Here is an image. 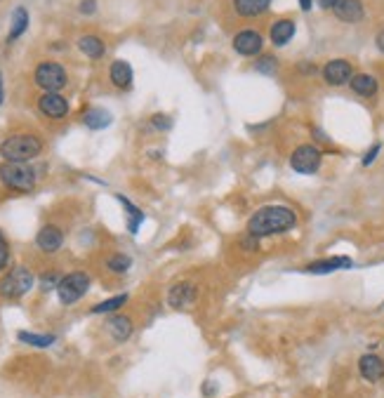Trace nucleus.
Wrapping results in <instances>:
<instances>
[{
  "label": "nucleus",
  "mask_w": 384,
  "mask_h": 398,
  "mask_svg": "<svg viewBox=\"0 0 384 398\" xmlns=\"http://www.w3.org/2000/svg\"><path fill=\"white\" fill-rule=\"evenodd\" d=\"M255 71L257 73H265V76H273L278 71V59L276 57H260L255 61Z\"/></svg>",
  "instance_id": "nucleus-28"
},
{
  "label": "nucleus",
  "mask_w": 384,
  "mask_h": 398,
  "mask_svg": "<svg viewBox=\"0 0 384 398\" xmlns=\"http://www.w3.org/2000/svg\"><path fill=\"white\" fill-rule=\"evenodd\" d=\"M106 332L111 334L113 342H125V339H130L135 332L133 319H128V316H123V314L111 316V319L106 321Z\"/></svg>",
  "instance_id": "nucleus-15"
},
{
  "label": "nucleus",
  "mask_w": 384,
  "mask_h": 398,
  "mask_svg": "<svg viewBox=\"0 0 384 398\" xmlns=\"http://www.w3.org/2000/svg\"><path fill=\"white\" fill-rule=\"evenodd\" d=\"M262 48H265V38L255 28H243V31H238L233 36V50L243 57H257Z\"/></svg>",
  "instance_id": "nucleus-8"
},
{
  "label": "nucleus",
  "mask_w": 384,
  "mask_h": 398,
  "mask_svg": "<svg viewBox=\"0 0 384 398\" xmlns=\"http://www.w3.org/2000/svg\"><path fill=\"white\" fill-rule=\"evenodd\" d=\"M349 88H352V92H356L358 97H375L377 90H380V83L370 73H356V76L349 80Z\"/></svg>",
  "instance_id": "nucleus-19"
},
{
  "label": "nucleus",
  "mask_w": 384,
  "mask_h": 398,
  "mask_svg": "<svg viewBox=\"0 0 384 398\" xmlns=\"http://www.w3.org/2000/svg\"><path fill=\"white\" fill-rule=\"evenodd\" d=\"M311 5H314V0H300V8L305 10V12H309V10H311Z\"/></svg>",
  "instance_id": "nucleus-36"
},
{
  "label": "nucleus",
  "mask_w": 384,
  "mask_h": 398,
  "mask_svg": "<svg viewBox=\"0 0 384 398\" xmlns=\"http://www.w3.org/2000/svg\"><path fill=\"white\" fill-rule=\"evenodd\" d=\"M78 10H80V15H95L97 12V0H80Z\"/></svg>",
  "instance_id": "nucleus-33"
},
{
  "label": "nucleus",
  "mask_w": 384,
  "mask_h": 398,
  "mask_svg": "<svg viewBox=\"0 0 384 398\" xmlns=\"http://www.w3.org/2000/svg\"><path fill=\"white\" fill-rule=\"evenodd\" d=\"M33 80L43 92H59L66 88L68 76L66 68L59 61H40L36 71H33Z\"/></svg>",
  "instance_id": "nucleus-5"
},
{
  "label": "nucleus",
  "mask_w": 384,
  "mask_h": 398,
  "mask_svg": "<svg viewBox=\"0 0 384 398\" xmlns=\"http://www.w3.org/2000/svg\"><path fill=\"white\" fill-rule=\"evenodd\" d=\"M337 269H352V259L349 257H325V259H318V262H311L305 267L307 274H316V276L332 274V271H337Z\"/></svg>",
  "instance_id": "nucleus-16"
},
{
  "label": "nucleus",
  "mask_w": 384,
  "mask_h": 398,
  "mask_svg": "<svg viewBox=\"0 0 384 398\" xmlns=\"http://www.w3.org/2000/svg\"><path fill=\"white\" fill-rule=\"evenodd\" d=\"M0 182L12 191H31L36 187V170L28 163L5 160V163H0Z\"/></svg>",
  "instance_id": "nucleus-3"
},
{
  "label": "nucleus",
  "mask_w": 384,
  "mask_h": 398,
  "mask_svg": "<svg viewBox=\"0 0 384 398\" xmlns=\"http://www.w3.org/2000/svg\"><path fill=\"white\" fill-rule=\"evenodd\" d=\"M8 264H10V245L8 240H5L3 231H0V271L8 267Z\"/></svg>",
  "instance_id": "nucleus-31"
},
{
  "label": "nucleus",
  "mask_w": 384,
  "mask_h": 398,
  "mask_svg": "<svg viewBox=\"0 0 384 398\" xmlns=\"http://www.w3.org/2000/svg\"><path fill=\"white\" fill-rule=\"evenodd\" d=\"M375 45H377V50L384 52V28L380 33H377V38H375Z\"/></svg>",
  "instance_id": "nucleus-35"
},
{
  "label": "nucleus",
  "mask_w": 384,
  "mask_h": 398,
  "mask_svg": "<svg viewBox=\"0 0 384 398\" xmlns=\"http://www.w3.org/2000/svg\"><path fill=\"white\" fill-rule=\"evenodd\" d=\"M61 281V276L57 274V271H45L43 276H40V285H43V290H50V287H57Z\"/></svg>",
  "instance_id": "nucleus-29"
},
{
  "label": "nucleus",
  "mask_w": 384,
  "mask_h": 398,
  "mask_svg": "<svg viewBox=\"0 0 384 398\" xmlns=\"http://www.w3.org/2000/svg\"><path fill=\"white\" fill-rule=\"evenodd\" d=\"M271 5V0H233V10L238 17H260Z\"/></svg>",
  "instance_id": "nucleus-20"
},
{
  "label": "nucleus",
  "mask_w": 384,
  "mask_h": 398,
  "mask_svg": "<svg viewBox=\"0 0 384 398\" xmlns=\"http://www.w3.org/2000/svg\"><path fill=\"white\" fill-rule=\"evenodd\" d=\"M335 17L340 21H345V24H356L365 17V10H363V3L361 0H340V3L335 5Z\"/></svg>",
  "instance_id": "nucleus-14"
},
{
  "label": "nucleus",
  "mask_w": 384,
  "mask_h": 398,
  "mask_svg": "<svg viewBox=\"0 0 384 398\" xmlns=\"http://www.w3.org/2000/svg\"><path fill=\"white\" fill-rule=\"evenodd\" d=\"M151 125L156 130H170L173 128V118L165 116V113H156V116H151Z\"/></svg>",
  "instance_id": "nucleus-30"
},
{
  "label": "nucleus",
  "mask_w": 384,
  "mask_h": 398,
  "mask_svg": "<svg viewBox=\"0 0 384 398\" xmlns=\"http://www.w3.org/2000/svg\"><path fill=\"white\" fill-rule=\"evenodd\" d=\"M295 31H297V26H295V21L292 19H278V21H273L271 24V43L276 45V48H283V45H288L292 38H295Z\"/></svg>",
  "instance_id": "nucleus-17"
},
{
  "label": "nucleus",
  "mask_w": 384,
  "mask_h": 398,
  "mask_svg": "<svg viewBox=\"0 0 384 398\" xmlns=\"http://www.w3.org/2000/svg\"><path fill=\"white\" fill-rule=\"evenodd\" d=\"M78 50L83 52L85 57H90V59H102L106 52V45H104V40L97 36H83V38H78Z\"/></svg>",
  "instance_id": "nucleus-22"
},
{
  "label": "nucleus",
  "mask_w": 384,
  "mask_h": 398,
  "mask_svg": "<svg viewBox=\"0 0 384 398\" xmlns=\"http://www.w3.org/2000/svg\"><path fill=\"white\" fill-rule=\"evenodd\" d=\"M118 200H120V205L125 207V215H128L130 234H137V231H140V227H142V222H144V212H142L137 205H133V200L125 198V196H118Z\"/></svg>",
  "instance_id": "nucleus-24"
},
{
  "label": "nucleus",
  "mask_w": 384,
  "mask_h": 398,
  "mask_svg": "<svg viewBox=\"0 0 384 398\" xmlns=\"http://www.w3.org/2000/svg\"><path fill=\"white\" fill-rule=\"evenodd\" d=\"M128 299L130 295H116V297H111V299H104V302H99V304H95L93 309H90V314H95V316H99V314H118L120 309L128 304Z\"/></svg>",
  "instance_id": "nucleus-25"
},
{
  "label": "nucleus",
  "mask_w": 384,
  "mask_h": 398,
  "mask_svg": "<svg viewBox=\"0 0 384 398\" xmlns=\"http://www.w3.org/2000/svg\"><path fill=\"white\" fill-rule=\"evenodd\" d=\"M26 28H28V10L26 8H17L15 12H12V24H10L8 40H10V43L19 40L26 33Z\"/></svg>",
  "instance_id": "nucleus-23"
},
{
  "label": "nucleus",
  "mask_w": 384,
  "mask_h": 398,
  "mask_svg": "<svg viewBox=\"0 0 384 398\" xmlns=\"http://www.w3.org/2000/svg\"><path fill=\"white\" fill-rule=\"evenodd\" d=\"M130 267H133V257L125 255V252H113V255L106 259V269L113 271V274H125Z\"/></svg>",
  "instance_id": "nucleus-27"
},
{
  "label": "nucleus",
  "mask_w": 384,
  "mask_h": 398,
  "mask_svg": "<svg viewBox=\"0 0 384 398\" xmlns=\"http://www.w3.org/2000/svg\"><path fill=\"white\" fill-rule=\"evenodd\" d=\"M297 227V212L285 205H265L248 219V234L265 238V236L285 234Z\"/></svg>",
  "instance_id": "nucleus-1"
},
{
  "label": "nucleus",
  "mask_w": 384,
  "mask_h": 398,
  "mask_svg": "<svg viewBox=\"0 0 384 398\" xmlns=\"http://www.w3.org/2000/svg\"><path fill=\"white\" fill-rule=\"evenodd\" d=\"M5 100V90H3V76H0V104Z\"/></svg>",
  "instance_id": "nucleus-38"
},
{
  "label": "nucleus",
  "mask_w": 384,
  "mask_h": 398,
  "mask_svg": "<svg viewBox=\"0 0 384 398\" xmlns=\"http://www.w3.org/2000/svg\"><path fill=\"white\" fill-rule=\"evenodd\" d=\"M108 78H111V83L116 85V88L128 90L130 85H133V66L125 59H116L111 64V68H108Z\"/></svg>",
  "instance_id": "nucleus-18"
},
{
  "label": "nucleus",
  "mask_w": 384,
  "mask_h": 398,
  "mask_svg": "<svg viewBox=\"0 0 384 398\" xmlns=\"http://www.w3.org/2000/svg\"><path fill=\"white\" fill-rule=\"evenodd\" d=\"M358 372H361V377H363L365 382H372V384L380 382V379H384V361L377 354L361 356Z\"/></svg>",
  "instance_id": "nucleus-11"
},
{
  "label": "nucleus",
  "mask_w": 384,
  "mask_h": 398,
  "mask_svg": "<svg viewBox=\"0 0 384 398\" xmlns=\"http://www.w3.org/2000/svg\"><path fill=\"white\" fill-rule=\"evenodd\" d=\"M113 116L106 111V108H99V106H93L83 113V123L88 125L90 130H104L111 125Z\"/></svg>",
  "instance_id": "nucleus-21"
},
{
  "label": "nucleus",
  "mask_w": 384,
  "mask_h": 398,
  "mask_svg": "<svg viewBox=\"0 0 384 398\" xmlns=\"http://www.w3.org/2000/svg\"><path fill=\"white\" fill-rule=\"evenodd\" d=\"M19 342L31 344V347L45 349V347H52L57 342L55 334H38V332H19Z\"/></svg>",
  "instance_id": "nucleus-26"
},
{
  "label": "nucleus",
  "mask_w": 384,
  "mask_h": 398,
  "mask_svg": "<svg viewBox=\"0 0 384 398\" xmlns=\"http://www.w3.org/2000/svg\"><path fill=\"white\" fill-rule=\"evenodd\" d=\"M33 281H36V276H33L31 269L15 267L8 276H3V281H0V295L8 297V299L24 297L26 292L33 287Z\"/></svg>",
  "instance_id": "nucleus-6"
},
{
  "label": "nucleus",
  "mask_w": 384,
  "mask_h": 398,
  "mask_svg": "<svg viewBox=\"0 0 384 398\" xmlns=\"http://www.w3.org/2000/svg\"><path fill=\"white\" fill-rule=\"evenodd\" d=\"M337 3H340V0H316V5L320 10H335Z\"/></svg>",
  "instance_id": "nucleus-34"
},
{
  "label": "nucleus",
  "mask_w": 384,
  "mask_h": 398,
  "mask_svg": "<svg viewBox=\"0 0 384 398\" xmlns=\"http://www.w3.org/2000/svg\"><path fill=\"white\" fill-rule=\"evenodd\" d=\"M323 163V153L314 144H302L290 155V167L300 175H316Z\"/></svg>",
  "instance_id": "nucleus-7"
},
{
  "label": "nucleus",
  "mask_w": 384,
  "mask_h": 398,
  "mask_svg": "<svg viewBox=\"0 0 384 398\" xmlns=\"http://www.w3.org/2000/svg\"><path fill=\"white\" fill-rule=\"evenodd\" d=\"M380 151H382V144L375 142V144H372V146L368 149V153L363 155V167H370L372 163H375V158L380 155Z\"/></svg>",
  "instance_id": "nucleus-32"
},
{
  "label": "nucleus",
  "mask_w": 384,
  "mask_h": 398,
  "mask_svg": "<svg viewBox=\"0 0 384 398\" xmlns=\"http://www.w3.org/2000/svg\"><path fill=\"white\" fill-rule=\"evenodd\" d=\"M323 78L328 85L340 88V85H347L354 78V66L347 59H332L323 66Z\"/></svg>",
  "instance_id": "nucleus-10"
},
{
  "label": "nucleus",
  "mask_w": 384,
  "mask_h": 398,
  "mask_svg": "<svg viewBox=\"0 0 384 398\" xmlns=\"http://www.w3.org/2000/svg\"><path fill=\"white\" fill-rule=\"evenodd\" d=\"M90 290V274L88 271H71V274L61 276L59 285H57V295L61 304H76L85 297Z\"/></svg>",
  "instance_id": "nucleus-4"
},
{
  "label": "nucleus",
  "mask_w": 384,
  "mask_h": 398,
  "mask_svg": "<svg viewBox=\"0 0 384 398\" xmlns=\"http://www.w3.org/2000/svg\"><path fill=\"white\" fill-rule=\"evenodd\" d=\"M43 151V140L38 135H12L0 144V155L5 160H17V163H26V160L36 158Z\"/></svg>",
  "instance_id": "nucleus-2"
},
{
  "label": "nucleus",
  "mask_w": 384,
  "mask_h": 398,
  "mask_svg": "<svg viewBox=\"0 0 384 398\" xmlns=\"http://www.w3.org/2000/svg\"><path fill=\"white\" fill-rule=\"evenodd\" d=\"M38 111L52 120H59V118L68 116V102L59 95V92H45V95L38 100Z\"/></svg>",
  "instance_id": "nucleus-9"
},
{
  "label": "nucleus",
  "mask_w": 384,
  "mask_h": 398,
  "mask_svg": "<svg viewBox=\"0 0 384 398\" xmlns=\"http://www.w3.org/2000/svg\"><path fill=\"white\" fill-rule=\"evenodd\" d=\"M196 299V285H191L189 281H182V283H177V285L170 287V292H168V304L173 309H184L189 302H193Z\"/></svg>",
  "instance_id": "nucleus-13"
},
{
  "label": "nucleus",
  "mask_w": 384,
  "mask_h": 398,
  "mask_svg": "<svg viewBox=\"0 0 384 398\" xmlns=\"http://www.w3.org/2000/svg\"><path fill=\"white\" fill-rule=\"evenodd\" d=\"M61 243H64V234H61V229L55 227V224H45L36 236V245L43 252H57L61 247Z\"/></svg>",
  "instance_id": "nucleus-12"
},
{
  "label": "nucleus",
  "mask_w": 384,
  "mask_h": 398,
  "mask_svg": "<svg viewBox=\"0 0 384 398\" xmlns=\"http://www.w3.org/2000/svg\"><path fill=\"white\" fill-rule=\"evenodd\" d=\"M302 73H316V66H311V64H302Z\"/></svg>",
  "instance_id": "nucleus-37"
}]
</instances>
